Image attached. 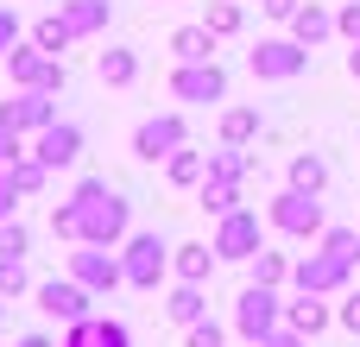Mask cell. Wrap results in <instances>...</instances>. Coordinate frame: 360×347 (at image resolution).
I'll use <instances>...</instances> for the list:
<instances>
[{
    "mask_svg": "<svg viewBox=\"0 0 360 347\" xmlns=\"http://www.w3.org/2000/svg\"><path fill=\"white\" fill-rule=\"evenodd\" d=\"M13 297H32V272H25V259H0V303H13Z\"/></svg>",
    "mask_w": 360,
    "mask_h": 347,
    "instance_id": "33",
    "label": "cell"
},
{
    "mask_svg": "<svg viewBox=\"0 0 360 347\" xmlns=\"http://www.w3.org/2000/svg\"><path fill=\"white\" fill-rule=\"evenodd\" d=\"M19 202H25V196L13 190V171H0V221H13V215H19Z\"/></svg>",
    "mask_w": 360,
    "mask_h": 347,
    "instance_id": "40",
    "label": "cell"
},
{
    "mask_svg": "<svg viewBox=\"0 0 360 347\" xmlns=\"http://www.w3.org/2000/svg\"><path fill=\"white\" fill-rule=\"evenodd\" d=\"M95 70H101V82H108V89H127V82L139 76V51H127V44H108V51L95 57Z\"/></svg>",
    "mask_w": 360,
    "mask_h": 347,
    "instance_id": "27",
    "label": "cell"
},
{
    "mask_svg": "<svg viewBox=\"0 0 360 347\" xmlns=\"http://www.w3.org/2000/svg\"><path fill=\"white\" fill-rule=\"evenodd\" d=\"M165 316H171L177 329L202 322V316H209V284H184V278H177V284L165 291Z\"/></svg>",
    "mask_w": 360,
    "mask_h": 347,
    "instance_id": "18",
    "label": "cell"
},
{
    "mask_svg": "<svg viewBox=\"0 0 360 347\" xmlns=\"http://www.w3.org/2000/svg\"><path fill=\"white\" fill-rule=\"evenodd\" d=\"M19 38H25V19H19L13 6H0V57H6V51H13Z\"/></svg>",
    "mask_w": 360,
    "mask_h": 347,
    "instance_id": "38",
    "label": "cell"
},
{
    "mask_svg": "<svg viewBox=\"0 0 360 347\" xmlns=\"http://www.w3.org/2000/svg\"><path fill=\"white\" fill-rule=\"evenodd\" d=\"M247 284H272V291H285V284H291V259L272 253V247H259V253L247 259Z\"/></svg>",
    "mask_w": 360,
    "mask_h": 347,
    "instance_id": "28",
    "label": "cell"
},
{
    "mask_svg": "<svg viewBox=\"0 0 360 347\" xmlns=\"http://www.w3.org/2000/svg\"><path fill=\"white\" fill-rule=\"evenodd\" d=\"M297 6H304V0H259V13H266V19H278V25H291V13H297Z\"/></svg>",
    "mask_w": 360,
    "mask_h": 347,
    "instance_id": "42",
    "label": "cell"
},
{
    "mask_svg": "<svg viewBox=\"0 0 360 347\" xmlns=\"http://www.w3.org/2000/svg\"><path fill=\"white\" fill-rule=\"evenodd\" d=\"M51 234L76 247V202H70V196H63V202H51Z\"/></svg>",
    "mask_w": 360,
    "mask_h": 347,
    "instance_id": "36",
    "label": "cell"
},
{
    "mask_svg": "<svg viewBox=\"0 0 360 347\" xmlns=\"http://www.w3.org/2000/svg\"><path fill=\"white\" fill-rule=\"evenodd\" d=\"M57 13L70 19V32H76V38H101V32H108V19H114V0H63Z\"/></svg>",
    "mask_w": 360,
    "mask_h": 347,
    "instance_id": "21",
    "label": "cell"
},
{
    "mask_svg": "<svg viewBox=\"0 0 360 347\" xmlns=\"http://www.w3.org/2000/svg\"><path fill=\"white\" fill-rule=\"evenodd\" d=\"M32 297H38V310L51 316V322H82V316H95V291L89 284H76L70 272L63 278H44V284H32Z\"/></svg>",
    "mask_w": 360,
    "mask_h": 347,
    "instance_id": "10",
    "label": "cell"
},
{
    "mask_svg": "<svg viewBox=\"0 0 360 347\" xmlns=\"http://www.w3.org/2000/svg\"><path fill=\"white\" fill-rule=\"evenodd\" d=\"M32 253V234H25V221L13 215V221H0V259H25Z\"/></svg>",
    "mask_w": 360,
    "mask_h": 347,
    "instance_id": "34",
    "label": "cell"
},
{
    "mask_svg": "<svg viewBox=\"0 0 360 347\" xmlns=\"http://www.w3.org/2000/svg\"><path fill=\"white\" fill-rule=\"evenodd\" d=\"M184 347H228V329H221L215 316H202V322L184 329Z\"/></svg>",
    "mask_w": 360,
    "mask_h": 347,
    "instance_id": "35",
    "label": "cell"
},
{
    "mask_svg": "<svg viewBox=\"0 0 360 347\" xmlns=\"http://www.w3.org/2000/svg\"><path fill=\"white\" fill-rule=\"evenodd\" d=\"M215 44H221V38H215L202 19H196V25H177V32H171V57H177V63H202V57H215Z\"/></svg>",
    "mask_w": 360,
    "mask_h": 347,
    "instance_id": "22",
    "label": "cell"
},
{
    "mask_svg": "<svg viewBox=\"0 0 360 347\" xmlns=\"http://www.w3.org/2000/svg\"><path fill=\"white\" fill-rule=\"evenodd\" d=\"M348 284H354V266L329 259L323 247L304 253V259H291V291H304V297H342Z\"/></svg>",
    "mask_w": 360,
    "mask_h": 347,
    "instance_id": "9",
    "label": "cell"
},
{
    "mask_svg": "<svg viewBox=\"0 0 360 347\" xmlns=\"http://www.w3.org/2000/svg\"><path fill=\"white\" fill-rule=\"evenodd\" d=\"M272 329H285V291H272V284H247V291L234 297V335L259 347Z\"/></svg>",
    "mask_w": 360,
    "mask_h": 347,
    "instance_id": "5",
    "label": "cell"
},
{
    "mask_svg": "<svg viewBox=\"0 0 360 347\" xmlns=\"http://www.w3.org/2000/svg\"><path fill=\"white\" fill-rule=\"evenodd\" d=\"M19 152H25V133H13V126L0 120V171H6V164H13Z\"/></svg>",
    "mask_w": 360,
    "mask_h": 347,
    "instance_id": "41",
    "label": "cell"
},
{
    "mask_svg": "<svg viewBox=\"0 0 360 347\" xmlns=\"http://www.w3.org/2000/svg\"><path fill=\"white\" fill-rule=\"evenodd\" d=\"M266 133V114L253 107V101H234V107H221V145H253Z\"/></svg>",
    "mask_w": 360,
    "mask_h": 347,
    "instance_id": "20",
    "label": "cell"
},
{
    "mask_svg": "<svg viewBox=\"0 0 360 347\" xmlns=\"http://www.w3.org/2000/svg\"><path fill=\"white\" fill-rule=\"evenodd\" d=\"M177 145H190V120L171 107V114H146L139 126H133V158L139 164H165Z\"/></svg>",
    "mask_w": 360,
    "mask_h": 347,
    "instance_id": "8",
    "label": "cell"
},
{
    "mask_svg": "<svg viewBox=\"0 0 360 347\" xmlns=\"http://www.w3.org/2000/svg\"><path fill=\"white\" fill-rule=\"evenodd\" d=\"M202 25H209L215 38H234V32H247V6H240V0H209Z\"/></svg>",
    "mask_w": 360,
    "mask_h": 347,
    "instance_id": "31",
    "label": "cell"
},
{
    "mask_svg": "<svg viewBox=\"0 0 360 347\" xmlns=\"http://www.w3.org/2000/svg\"><path fill=\"white\" fill-rule=\"evenodd\" d=\"M329 322H335V310H329L323 297H304V291H297V297L285 303V329H297L304 341H316V335H323Z\"/></svg>",
    "mask_w": 360,
    "mask_h": 347,
    "instance_id": "19",
    "label": "cell"
},
{
    "mask_svg": "<svg viewBox=\"0 0 360 347\" xmlns=\"http://www.w3.org/2000/svg\"><path fill=\"white\" fill-rule=\"evenodd\" d=\"M0 322H6V303H0Z\"/></svg>",
    "mask_w": 360,
    "mask_h": 347,
    "instance_id": "46",
    "label": "cell"
},
{
    "mask_svg": "<svg viewBox=\"0 0 360 347\" xmlns=\"http://www.w3.org/2000/svg\"><path fill=\"white\" fill-rule=\"evenodd\" d=\"M285 183H291V190L323 196V190H329V158H323V152H297V158L285 164Z\"/></svg>",
    "mask_w": 360,
    "mask_h": 347,
    "instance_id": "23",
    "label": "cell"
},
{
    "mask_svg": "<svg viewBox=\"0 0 360 347\" xmlns=\"http://www.w3.org/2000/svg\"><path fill=\"white\" fill-rule=\"evenodd\" d=\"M354 228H360V221H354Z\"/></svg>",
    "mask_w": 360,
    "mask_h": 347,
    "instance_id": "47",
    "label": "cell"
},
{
    "mask_svg": "<svg viewBox=\"0 0 360 347\" xmlns=\"http://www.w3.org/2000/svg\"><path fill=\"white\" fill-rule=\"evenodd\" d=\"M240 202H247V196H240V183H221V177H202V183H196V209H202V215H215V221H221V215H234Z\"/></svg>",
    "mask_w": 360,
    "mask_h": 347,
    "instance_id": "25",
    "label": "cell"
},
{
    "mask_svg": "<svg viewBox=\"0 0 360 347\" xmlns=\"http://www.w3.org/2000/svg\"><path fill=\"white\" fill-rule=\"evenodd\" d=\"M165 177H171L177 190H196V183L209 177V152H196V145H177V152L165 158Z\"/></svg>",
    "mask_w": 360,
    "mask_h": 347,
    "instance_id": "24",
    "label": "cell"
},
{
    "mask_svg": "<svg viewBox=\"0 0 360 347\" xmlns=\"http://www.w3.org/2000/svg\"><path fill=\"white\" fill-rule=\"evenodd\" d=\"M0 63H6V82H13V89H44V95H63V89H70V70H63V57L38 51L32 38H19V44H13Z\"/></svg>",
    "mask_w": 360,
    "mask_h": 347,
    "instance_id": "2",
    "label": "cell"
},
{
    "mask_svg": "<svg viewBox=\"0 0 360 347\" xmlns=\"http://www.w3.org/2000/svg\"><path fill=\"white\" fill-rule=\"evenodd\" d=\"M209 247H215V259H228V266H247V259L266 247V240H259V215H253V209H234V215H221Z\"/></svg>",
    "mask_w": 360,
    "mask_h": 347,
    "instance_id": "12",
    "label": "cell"
},
{
    "mask_svg": "<svg viewBox=\"0 0 360 347\" xmlns=\"http://www.w3.org/2000/svg\"><path fill=\"white\" fill-rule=\"evenodd\" d=\"M13 347H57V341H51V335H19Z\"/></svg>",
    "mask_w": 360,
    "mask_h": 347,
    "instance_id": "44",
    "label": "cell"
},
{
    "mask_svg": "<svg viewBox=\"0 0 360 347\" xmlns=\"http://www.w3.org/2000/svg\"><path fill=\"white\" fill-rule=\"evenodd\" d=\"M335 32H342L348 44H360V0H348V6L335 13Z\"/></svg>",
    "mask_w": 360,
    "mask_h": 347,
    "instance_id": "39",
    "label": "cell"
},
{
    "mask_svg": "<svg viewBox=\"0 0 360 347\" xmlns=\"http://www.w3.org/2000/svg\"><path fill=\"white\" fill-rule=\"evenodd\" d=\"M57 347H133V329H127L120 316H82V322L63 329Z\"/></svg>",
    "mask_w": 360,
    "mask_h": 347,
    "instance_id": "15",
    "label": "cell"
},
{
    "mask_svg": "<svg viewBox=\"0 0 360 347\" xmlns=\"http://www.w3.org/2000/svg\"><path fill=\"white\" fill-rule=\"evenodd\" d=\"M259 347H310V341H304L297 329H272V335H266V341H259Z\"/></svg>",
    "mask_w": 360,
    "mask_h": 347,
    "instance_id": "43",
    "label": "cell"
},
{
    "mask_svg": "<svg viewBox=\"0 0 360 347\" xmlns=\"http://www.w3.org/2000/svg\"><path fill=\"white\" fill-rule=\"evenodd\" d=\"M70 202H76V240L82 247H120L133 234V202L108 177H82L70 190Z\"/></svg>",
    "mask_w": 360,
    "mask_h": 347,
    "instance_id": "1",
    "label": "cell"
},
{
    "mask_svg": "<svg viewBox=\"0 0 360 347\" xmlns=\"http://www.w3.org/2000/svg\"><path fill=\"white\" fill-rule=\"evenodd\" d=\"M247 70H253L259 82H291V76L310 70V44H297L291 32H285V38H259V44L247 51Z\"/></svg>",
    "mask_w": 360,
    "mask_h": 347,
    "instance_id": "6",
    "label": "cell"
},
{
    "mask_svg": "<svg viewBox=\"0 0 360 347\" xmlns=\"http://www.w3.org/2000/svg\"><path fill=\"white\" fill-rule=\"evenodd\" d=\"M38 51H51V57H63L70 44H76V32H70V19L63 13H44V19H32V32H25Z\"/></svg>",
    "mask_w": 360,
    "mask_h": 347,
    "instance_id": "26",
    "label": "cell"
},
{
    "mask_svg": "<svg viewBox=\"0 0 360 347\" xmlns=\"http://www.w3.org/2000/svg\"><path fill=\"white\" fill-rule=\"evenodd\" d=\"M6 171H13V190H19V196H44V183H51V164H38L32 152H19Z\"/></svg>",
    "mask_w": 360,
    "mask_h": 347,
    "instance_id": "30",
    "label": "cell"
},
{
    "mask_svg": "<svg viewBox=\"0 0 360 347\" xmlns=\"http://www.w3.org/2000/svg\"><path fill=\"white\" fill-rule=\"evenodd\" d=\"M335 322H342L348 335H360V284H348V291H342V303H335Z\"/></svg>",
    "mask_w": 360,
    "mask_h": 347,
    "instance_id": "37",
    "label": "cell"
},
{
    "mask_svg": "<svg viewBox=\"0 0 360 347\" xmlns=\"http://www.w3.org/2000/svg\"><path fill=\"white\" fill-rule=\"evenodd\" d=\"M209 177H221V183H247V177H253V152H247V145H221V152H209Z\"/></svg>",
    "mask_w": 360,
    "mask_h": 347,
    "instance_id": "29",
    "label": "cell"
},
{
    "mask_svg": "<svg viewBox=\"0 0 360 347\" xmlns=\"http://www.w3.org/2000/svg\"><path fill=\"white\" fill-rule=\"evenodd\" d=\"M348 76H354V82H360V44H354V51H348Z\"/></svg>",
    "mask_w": 360,
    "mask_h": 347,
    "instance_id": "45",
    "label": "cell"
},
{
    "mask_svg": "<svg viewBox=\"0 0 360 347\" xmlns=\"http://www.w3.org/2000/svg\"><path fill=\"white\" fill-rule=\"evenodd\" d=\"M291 38H297V44H310V51H316V44H329V38H335V13H329L323 0H304V6L291 13Z\"/></svg>",
    "mask_w": 360,
    "mask_h": 347,
    "instance_id": "17",
    "label": "cell"
},
{
    "mask_svg": "<svg viewBox=\"0 0 360 347\" xmlns=\"http://www.w3.org/2000/svg\"><path fill=\"white\" fill-rule=\"evenodd\" d=\"M0 120L32 139V133H44V126L57 120V95H44V89H13V95L0 101Z\"/></svg>",
    "mask_w": 360,
    "mask_h": 347,
    "instance_id": "14",
    "label": "cell"
},
{
    "mask_svg": "<svg viewBox=\"0 0 360 347\" xmlns=\"http://www.w3.org/2000/svg\"><path fill=\"white\" fill-rule=\"evenodd\" d=\"M25 152H32L38 164H51V171H70V164L82 158V126H76V120H51L44 133L25 139Z\"/></svg>",
    "mask_w": 360,
    "mask_h": 347,
    "instance_id": "13",
    "label": "cell"
},
{
    "mask_svg": "<svg viewBox=\"0 0 360 347\" xmlns=\"http://www.w3.org/2000/svg\"><path fill=\"white\" fill-rule=\"evenodd\" d=\"M70 278H76V284H89L95 297H114V291L127 284L120 253H114V247H82V240H76V253H70Z\"/></svg>",
    "mask_w": 360,
    "mask_h": 347,
    "instance_id": "11",
    "label": "cell"
},
{
    "mask_svg": "<svg viewBox=\"0 0 360 347\" xmlns=\"http://www.w3.org/2000/svg\"><path fill=\"white\" fill-rule=\"evenodd\" d=\"M171 95H177L184 107H221V101H228V70H221L215 57L177 63V70H171Z\"/></svg>",
    "mask_w": 360,
    "mask_h": 347,
    "instance_id": "7",
    "label": "cell"
},
{
    "mask_svg": "<svg viewBox=\"0 0 360 347\" xmlns=\"http://www.w3.org/2000/svg\"><path fill=\"white\" fill-rule=\"evenodd\" d=\"M215 247L209 240H184V247H171V278H184V284H209L215 278Z\"/></svg>",
    "mask_w": 360,
    "mask_h": 347,
    "instance_id": "16",
    "label": "cell"
},
{
    "mask_svg": "<svg viewBox=\"0 0 360 347\" xmlns=\"http://www.w3.org/2000/svg\"><path fill=\"white\" fill-rule=\"evenodd\" d=\"M329 259H342V266H354L360 272V228H323V240H316Z\"/></svg>",
    "mask_w": 360,
    "mask_h": 347,
    "instance_id": "32",
    "label": "cell"
},
{
    "mask_svg": "<svg viewBox=\"0 0 360 347\" xmlns=\"http://www.w3.org/2000/svg\"><path fill=\"white\" fill-rule=\"evenodd\" d=\"M266 228H278V234H291V240H323V228H329V215H323V196H310V190H278L272 202H266Z\"/></svg>",
    "mask_w": 360,
    "mask_h": 347,
    "instance_id": "3",
    "label": "cell"
},
{
    "mask_svg": "<svg viewBox=\"0 0 360 347\" xmlns=\"http://www.w3.org/2000/svg\"><path fill=\"white\" fill-rule=\"evenodd\" d=\"M120 272H127V284H133V291H158V284L171 278V247H165L158 234L133 228V234L120 240Z\"/></svg>",
    "mask_w": 360,
    "mask_h": 347,
    "instance_id": "4",
    "label": "cell"
}]
</instances>
